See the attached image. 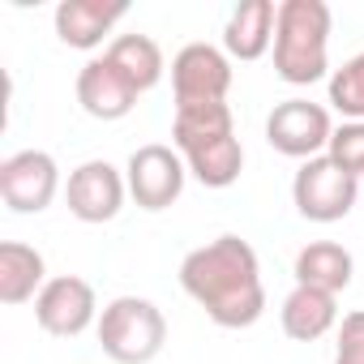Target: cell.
Masks as SVG:
<instances>
[{"label": "cell", "mask_w": 364, "mask_h": 364, "mask_svg": "<svg viewBox=\"0 0 364 364\" xmlns=\"http://www.w3.org/2000/svg\"><path fill=\"white\" fill-rule=\"evenodd\" d=\"M180 287L223 330H249L266 313L262 262L249 240L219 236L180 262Z\"/></svg>", "instance_id": "1"}, {"label": "cell", "mask_w": 364, "mask_h": 364, "mask_svg": "<svg viewBox=\"0 0 364 364\" xmlns=\"http://www.w3.org/2000/svg\"><path fill=\"white\" fill-rule=\"evenodd\" d=\"M330 26L326 0H283L274 22V73L287 86H313L330 73Z\"/></svg>", "instance_id": "2"}, {"label": "cell", "mask_w": 364, "mask_h": 364, "mask_svg": "<svg viewBox=\"0 0 364 364\" xmlns=\"http://www.w3.org/2000/svg\"><path fill=\"white\" fill-rule=\"evenodd\" d=\"M99 347L116 364H150L167 343V317L146 296H116L99 313Z\"/></svg>", "instance_id": "3"}, {"label": "cell", "mask_w": 364, "mask_h": 364, "mask_svg": "<svg viewBox=\"0 0 364 364\" xmlns=\"http://www.w3.org/2000/svg\"><path fill=\"white\" fill-rule=\"evenodd\" d=\"M360 198V180L347 176L330 154H317L309 163H300L296 180H291V202L309 223H338L351 215Z\"/></svg>", "instance_id": "4"}, {"label": "cell", "mask_w": 364, "mask_h": 364, "mask_svg": "<svg viewBox=\"0 0 364 364\" xmlns=\"http://www.w3.org/2000/svg\"><path fill=\"white\" fill-rule=\"evenodd\" d=\"M185 176H189V167H185V159H180V150L163 146V141L137 146L129 154V163H124L129 198L141 210H150V215H159V210L180 202V193H185Z\"/></svg>", "instance_id": "5"}, {"label": "cell", "mask_w": 364, "mask_h": 364, "mask_svg": "<svg viewBox=\"0 0 364 364\" xmlns=\"http://www.w3.org/2000/svg\"><path fill=\"white\" fill-rule=\"evenodd\" d=\"M330 137H334V120H330V112H326L321 103H313V99H283V103H274V112L266 116V141H270L279 154H287V159L309 163V159L326 154Z\"/></svg>", "instance_id": "6"}, {"label": "cell", "mask_w": 364, "mask_h": 364, "mask_svg": "<svg viewBox=\"0 0 364 364\" xmlns=\"http://www.w3.org/2000/svg\"><path fill=\"white\" fill-rule=\"evenodd\" d=\"M60 193V167L48 150H18L0 163V198L14 215H43Z\"/></svg>", "instance_id": "7"}, {"label": "cell", "mask_w": 364, "mask_h": 364, "mask_svg": "<svg viewBox=\"0 0 364 364\" xmlns=\"http://www.w3.org/2000/svg\"><path fill=\"white\" fill-rule=\"evenodd\" d=\"M171 90L180 103H228L232 56L215 43H185L171 56Z\"/></svg>", "instance_id": "8"}, {"label": "cell", "mask_w": 364, "mask_h": 364, "mask_svg": "<svg viewBox=\"0 0 364 364\" xmlns=\"http://www.w3.org/2000/svg\"><path fill=\"white\" fill-rule=\"evenodd\" d=\"M35 321L52 338H77L90 326H99V300L95 287L77 274H56L35 300Z\"/></svg>", "instance_id": "9"}, {"label": "cell", "mask_w": 364, "mask_h": 364, "mask_svg": "<svg viewBox=\"0 0 364 364\" xmlns=\"http://www.w3.org/2000/svg\"><path fill=\"white\" fill-rule=\"evenodd\" d=\"M124 198H129V180L107 159H86L82 167L69 171L65 202H69V215L82 223H112Z\"/></svg>", "instance_id": "10"}, {"label": "cell", "mask_w": 364, "mask_h": 364, "mask_svg": "<svg viewBox=\"0 0 364 364\" xmlns=\"http://www.w3.org/2000/svg\"><path fill=\"white\" fill-rule=\"evenodd\" d=\"M137 86L107 60V56H95L82 65L77 73V103L86 116L95 120H124L133 107H137Z\"/></svg>", "instance_id": "11"}, {"label": "cell", "mask_w": 364, "mask_h": 364, "mask_svg": "<svg viewBox=\"0 0 364 364\" xmlns=\"http://www.w3.org/2000/svg\"><path fill=\"white\" fill-rule=\"evenodd\" d=\"M129 14L124 0H60L52 22H56V35L65 48H77V52H90L99 48L112 26Z\"/></svg>", "instance_id": "12"}, {"label": "cell", "mask_w": 364, "mask_h": 364, "mask_svg": "<svg viewBox=\"0 0 364 364\" xmlns=\"http://www.w3.org/2000/svg\"><path fill=\"white\" fill-rule=\"evenodd\" d=\"M274 22H279L274 0H240L223 26V52L232 60H262L274 48Z\"/></svg>", "instance_id": "13"}, {"label": "cell", "mask_w": 364, "mask_h": 364, "mask_svg": "<svg viewBox=\"0 0 364 364\" xmlns=\"http://www.w3.org/2000/svg\"><path fill=\"white\" fill-rule=\"evenodd\" d=\"M279 326L287 338L296 343H317L321 334H330L338 326V296L317 291V287H291L283 309H279Z\"/></svg>", "instance_id": "14"}, {"label": "cell", "mask_w": 364, "mask_h": 364, "mask_svg": "<svg viewBox=\"0 0 364 364\" xmlns=\"http://www.w3.org/2000/svg\"><path fill=\"white\" fill-rule=\"evenodd\" d=\"M43 287H48V262L39 249H31L22 240L0 245V300L26 304V300H39Z\"/></svg>", "instance_id": "15"}, {"label": "cell", "mask_w": 364, "mask_h": 364, "mask_svg": "<svg viewBox=\"0 0 364 364\" xmlns=\"http://www.w3.org/2000/svg\"><path fill=\"white\" fill-rule=\"evenodd\" d=\"M351 274H355V262L338 240H313L296 253V283L300 287H317V291L338 296L351 287Z\"/></svg>", "instance_id": "16"}, {"label": "cell", "mask_w": 364, "mask_h": 364, "mask_svg": "<svg viewBox=\"0 0 364 364\" xmlns=\"http://www.w3.org/2000/svg\"><path fill=\"white\" fill-rule=\"evenodd\" d=\"M180 159H185L189 176L198 180V185H206V189H232L240 180V171H245V146H240L236 133L232 137H215L206 146H193Z\"/></svg>", "instance_id": "17"}, {"label": "cell", "mask_w": 364, "mask_h": 364, "mask_svg": "<svg viewBox=\"0 0 364 364\" xmlns=\"http://www.w3.org/2000/svg\"><path fill=\"white\" fill-rule=\"evenodd\" d=\"M232 133H236V116L228 103H180L171 116V146L180 154L215 137H232Z\"/></svg>", "instance_id": "18"}, {"label": "cell", "mask_w": 364, "mask_h": 364, "mask_svg": "<svg viewBox=\"0 0 364 364\" xmlns=\"http://www.w3.org/2000/svg\"><path fill=\"white\" fill-rule=\"evenodd\" d=\"M141 95L146 90H154L159 82H163V73H167V65H163V48L150 39V35H116L112 43H107V52H103Z\"/></svg>", "instance_id": "19"}, {"label": "cell", "mask_w": 364, "mask_h": 364, "mask_svg": "<svg viewBox=\"0 0 364 364\" xmlns=\"http://www.w3.org/2000/svg\"><path fill=\"white\" fill-rule=\"evenodd\" d=\"M330 107L347 120H364V52H355L330 73Z\"/></svg>", "instance_id": "20"}, {"label": "cell", "mask_w": 364, "mask_h": 364, "mask_svg": "<svg viewBox=\"0 0 364 364\" xmlns=\"http://www.w3.org/2000/svg\"><path fill=\"white\" fill-rule=\"evenodd\" d=\"M326 154L347 171V176H364V120H343L334 124V137L326 146Z\"/></svg>", "instance_id": "21"}, {"label": "cell", "mask_w": 364, "mask_h": 364, "mask_svg": "<svg viewBox=\"0 0 364 364\" xmlns=\"http://www.w3.org/2000/svg\"><path fill=\"white\" fill-rule=\"evenodd\" d=\"M334 364H364V309H355V313H347L338 321Z\"/></svg>", "instance_id": "22"}]
</instances>
